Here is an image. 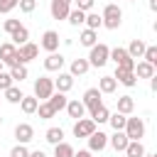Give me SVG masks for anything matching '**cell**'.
<instances>
[{
    "label": "cell",
    "mask_w": 157,
    "mask_h": 157,
    "mask_svg": "<svg viewBox=\"0 0 157 157\" xmlns=\"http://www.w3.org/2000/svg\"><path fill=\"white\" fill-rule=\"evenodd\" d=\"M101 20H103V27L105 29H118L123 25V10L115 5V2H108L101 12Z\"/></svg>",
    "instance_id": "1"
},
{
    "label": "cell",
    "mask_w": 157,
    "mask_h": 157,
    "mask_svg": "<svg viewBox=\"0 0 157 157\" xmlns=\"http://www.w3.org/2000/svg\"><path fill=\"white\" fill-rule=\"evenodd\" d=\"M108 54H110V47L108 44H103V42H96L93 47H91V52H88V64L91 66H96V69H101V66H105L110 59H108Z\"/></svg>",
    "instance_id": "2"
},
{
    "label": "cell",
    "mask_w": 157,
    "mask_h": 157,
    "mask_svg": "<svg viewBox=\"0 0 157 157\" xmlns=\"http://www.w3.org/2000/svg\"><path fill=\"white\" fill-rule=\"evenodd\" d=\"M54 93V78H49V76H39L37 81H34V98L37 101H47L49 96Z\"/></svg>",
    "instance_id": "3"
},
{
    "label": "cell",
    "mask_w": 157,
    "mask_h": 157,
    "mask_svg": "<svg viewBox=\"0 0 157 157\" xmlns=\"http://www.w3.org/2000/svg\"><path fill=\"white\" fill-rule=\"evenodd\" d=\"M123 132L128 135V140H142L145 137V120L142 118H128Z\"/></svg>",
    "instance_id": "4"
},
{
    "label": "cell",
    "mask_w": 157,
    "mask_h": 157,
    "mask_svg": "<svg viewBox=\"0 0 157 157\" xmlns=\"http://www.w3.org/2000/svg\"><path fill=\"white\" fill-rule=\"evenodd\" d=\"M0 61H2L5 66H17V64H22V61H20V54H17V47H15L12 42H2V44H0Z\"/></svg>",
    "instance_id": "5"
},
{
    "label": "cell",
    "mask_w": 157,
    "mask_h": 157,
    "mask_svg": "<svg viewBox=\"0 0 157 157\" xmlns=\"http://www.w3.org/2000/svg\"><path fill=\"white\" fill-rule=\"evenodd\" d=\"M108 59H113V61H115V66H123V69H135V59L128 54V49H125V47H115V49H110Z\"/></svg>",
    "instance_id": "6"
},
{
    "label": "cell",
    "mask_w": 157,
    "mask_h": 157,
    "mask_svg": "<svg viewBox=\"0 0 157 157\" xmlns=\"http://www.w3.org/2000/svg\"><path fill=\"white\" fill-rule=\"evenodd\" d=\"M59 42H61L59 32H56V29H47V32L42 34V39H39V47L49 54V52H59Z\"/></svg>",
    "instance_id": "7"
},
{
    "label": "cell",
    "mask_w": 157,
    "mask_h": 157,
    "mask_svg": "<svg viewBox=\"0 0 157 157\" xmlns=\"http://www.w3.org/2000/svg\"><path fill=\"white\" fill-rule=\"evenodd\" d=\"M86 140H88V150H91V152H103V150L108 147V135H105L103 130H93Z\"/></svg>",
    "instance_id": "8"
},
{
    "label": "cell",
    "mask_w": 157,
    "mask_h": 157,
    "mask_svg": "<svg viewBox=\"0 0 157 157\" xmlns=\"http://www.w3.org/2000/svg\"><path fill=\"white\" fill-rule=\"evenodd\" d=\"M113 78H115L118 83L128 86V88L137 86V76H135V71H132V69H123V66H115V74H113Z\"/></svg>",
    "instance_id": "9"
},
{
    "label": "cell",
    "mask_w": 157,
    "mask_h": 157,
    "mask_svg": "<svg viewBox=\"0 0 157 157\" xmlns=\"http://www.w3.org/2000/svg\"><path fill=\"white\" fill-rule=\"evenodd\" d=\"M69 10H71V0H52L49 2V15L54 20H66Z\"/></svg>",
    "instance_id": "10"
},
{
    "label": "cell",
    "mask_w": 157,
    "mask_h": 157,
    "mask_svg": "<svg viewBox=\"0 0 157 157\" xmlns=\"http://www.w3.org/2000/svg\"><path fill=\"white\" fill-rule=\"evenodd\" d=\"M101 96H103V93L98 91V86H96V88H88V91L83 93V98H81L83 108H86V110H93V108L103 105V98H101Z\"/></svg>",
    "instance_id": "11"
},
{
    "label": "cell",
    "mask_w": 157,
    "mask_h": 157,
    "mask_svg": "<svg viewBox=\"0 0 157 157\" xmlns=\"http://www.w3.org/2000/svg\"><path fill=\"white\" fill-rule=\"evenodd\" d=\"M15 140L22 142V145L32 142V140H34V128H32L29 123H17V125H15Z\"/></svg>",
    "instance_id": "12"
},
{
    "label": "cell",
    "mask_w": 157,
    "mask_h": 157,
    "mask_svg": "<svg viewBox=\"0 0 157 157\" xmlns=\"http://www.w3.org/2000/svg\"><path fill=\"white\" fill-rule=\"evenodd\" d=\"M17 54H20V61H22V64H29L32 59H37L39 47H37V44H32V42H25V44H20V47H17Z\"/></svg>",
    "instance_id": "13"
},
{
    "label": "cell",
    "mask_w": 157,
    "mask_h": 157,
    "mask_svg": "<svg viewBox=\"0 0 157 157\" xmlns=\"http://www.w3.org/2000/svg\"><path fill=\"white\" fill-rule=\"evenodd\" d=\"M59 76L54 78V91H61V93H69L74 88V76L69 71H56Z\"/></svg>",
    "instance_id": "14"
},
{
    "label": "cell",
    "mask_w": 157,
    "mask_h": 157,
    "mask_svg": "<svg viewBox=\"0 0 157 157\" xmlns=\"http://www.w3.org/2000/svg\"><path fill=\"white\" fill-rule=\"evenodd\" d=\"M93 130H96V123H93L91 118H78V120L74 123V135H76V137H88Z\"/></svg>",
    "instance_id": "15"
},
{
    "label": "cell",
    "mask_w": 157,
    "mask_h": 157,
    "mask_svg": "<svg viewBox=\"0 0 157 157\" xmlns=\"http://www.w3.org/2000/svg\"><path fill=\"white\" fill-rule=\"evenodd\" d=\"M64 64H66V59H64L59 52H49L47 59H44V69H47V71H61Z\"/></svg>",
    "instance_id": "16"
},
{
    "label": "cell",
    "mask_w": 157,
    "mask_h": 157,
    "mask_svg": "<svg viewBox=\"0 0 157 157\" xmlns=\"http://www.w3.org/2000/svg\"><path fill=\"white\" fill-rule=\"evenodd\" d=\"M108 142H110V147H113L115 152H123L130 140H128V135H125L123 130H113V135H108Z\"/></svg>",
    "instance_id": "17"
},
{
    "label": "cell",
    "mask_w": 157,
    "mask_h": 157,
    "mask_svg": "<svg viewBox=\"0 0 157 157\" xmlns=\"http://www.w3.org/2000/svg\"><path fill=\"white\" fill-rule=\"evenodd\" d=\"M66 113H69V118H74V120H78V118H83V113H86V108H83V103L78 101V98H71V101H66V108H64Z\"/></svg>",
    "instance_id": "18"
},
{
    "label": "cell",
    "mask_w": 157,
    "mask_h": 157,
    "mask_svg": "<svg viewBox=\"0 0 157 157\" xmlns=\"http://www.w3.org/2000/svg\"><path fill=\"white\" fill-rule=\"evenodd\" d=\"M115 110H118V113H123V115H130V113L135 110V101H132V96H118Z\"/></svg>",
    "instance_id": "19"
},
{
    "label": "cell",
    "mask_w": 157,
    "mask_h": 157,
    "mask_svg": "<svg viewBox=\"0 0 157 157\" xmlns=\"http://www.w3.org/2000/svg\"><path fill=\"white\" fill-rule=\"evenodd\" d=\"M91 69V64H88V59H74L71 61V66H69V74L76 78V76H83L86 71Z\"/></svg>",
    "instance_id": "20"
},
{
    "label": "cell",
    "mask_w": 157,
    "mask_h": 157,
    "mask_svg": "<svg viewBox=\"0 0 157 157\" xmlns=\"http://www.w3.org/2000/svg\"><path fill=\"white\" fill-rule=\"evenodd\" d=\"M135 76H137V81L140 78H150V76H155V66L152 64H147V61H135Z\"/></svg>",
    "instance_id": "21"
},
{
    "label": "cell",
    "mask_w": 157,
    "mask_h": 157,
    "mask_svg": "<svg viewBox=\"0 0 157 157\" xmlns=\"http://www.w3.org/2000/svg\"><path fill=\"white\" fill-rule=\"evenodd\" d=\"M96 42H98V32H96V29H88V27H86V29L78 34V44H81V47H88V49H91Z\"/></svg>",
    "instance_id": "22"
},
{
    "label": "cell",
    "mask_w": 157,
    "mask_h": 157,
    "mask_svg": "<svg viewBox=\"0 0 157 157\" xmlns=\"http://www.w3.org/2000/svg\"><path fill=\"white\" fill-rule=\"evenodd\" d=\"M47 101H49V105H52V108L59 113V110H64V108H66V101H69V98H66V93H61V91H54V93H52Z\"/></svg>",
    "instance_id": "23"
},
{
    "label": "cell",
    "mask_w": 157,
    "mask_h": 157,
    "mask_svg": "<svg viewBox=\"0 0 157 157\" xmlns=\"http://www.w3.org/2000/svg\"><path fill=\"white\" fill-rule=\"evenodd\" d=\"M123 152H125L128 157H142V155H145L147 150H145L142 140H130V142H128V147H125Z\"/></svg>",
    "instance_id": "24"
},
{
    "label": "cell",
    "mask_w": 157,
    "mask_h": 157,
    "mask_svg": "<svg viewBox=\"0 0 157 157\" xmlns=\"http://www.w3.org/2000/svg\"><path fill=\"white\" fill-rule=\"evenodd\" d=\"M10 39H12V44L15 47H20V44H25V42H29V29L25 27V25H20L12 34H10Z\"/></svg>",
    "instance_id": "25"
},
{
    "label": "cell",
    "mask_w": 157,
    "mask_h": 157,
    "mask_svg": "<svg viewBox=\"0 0 157 157\" xmlns=\"http://www.w3.org/2000/svg\"><path fill=\"white\" fill-rule=\"evenodd\" d=\"M115 88H118V81L113 76H101L98 78V91L101 93H115Z\"/></svg>",
    "instance_id": "26"
},
{
    "label": "cell",
    "mask_w": 157,
    "mask_h": 157,
    "mask_svg": "<svg viewBox=\"0 0 157 157\" xmlns=\"http://www.w3.org/2000/svg\"><path fill=\"white\" fill-rule=\"evenodd\" d=\"M10 76H12V81H15V83H22V81L29 76V71H27V64H17V66H10Z\"/></svg>",
    "instance_id": "27"
},
{
    "label": "cell",
    "mask_w": 157,
    "mask_h": 157,
    "mask_svg": "<svg viewBox=\"0 0 157 157\" xmlns=\"http://www.w3.org/2000/svg\"><path fill=\"white\" fill-rule=\"evenodd\" d=\"M37 105H39V101H37L34 96H22V101H20V108H22V113H27V115L37 113Z\"/></svg>",
    "instance_id": "28"
},
{
    "label": "cell",
    "mask_w": 157,
    "mask_h": 157,
    "mask_svg": "<svg viewBox=\"0 0 157 157\" xmlns=\"http://www.w3.org/2000/svg\"><path fill=\"white\" fill-rule=\"evenodd\" d=\"M145 47H147V44H145L142 39H132V42L128 44V54H130L132 59H142V52H145Z\"/></svg>",
    "instance_id": "29"
},
{
    "label": "cell",
    "mask_w": 157,
    "mask_h": 157,
    "mask_svg": "<svg viewBox=\"0 0 157 157\" xmlns=\"http://www.w3.org/2000/svg\"><path fill=\"white\" fill-rule=\"evenodd\" d=\"M2 93H5V101H7V103H15V105H17V103L22 101V96H25V93L20 91V86H15V83H12L10 88H5Z\"/></svg>",
    "instance_id": "30"
},
{
    "label": "cell",
    "mask_w": 157,
    "mask_h": 157,
    "mask_svg": "<svg viewBox=\"0 0 157 157\" xmlns=\"http://www.w3.org/2000/svg\"><path fill=\"white\" fill-rule=\"evenodd\" d=\"M37 115H39V120H49V118L56 115V110L49 105V101H39V105H37Z\"/></svg>",
    "instance_id": "31"
},
{
    "label": "cell",
    "mask_w": 157,
    "mask_h": 157,
    "mask_svg": "<svg viewBox=\"0 0 157 157\" xmlns=\"http://www.w3.org/2000/svg\"><path fill=\"white\" fill-rule=\"evenodd\" d=\"M108 115H110V110H108L105 105H98V108H93V110H91V120H93L96 125L108 123Z\"/></svg>",
    "instance_id": "32"
},
{
    "label": "cell",
    "mask_w": 157,
    "mask_h": 157,
    "mask_svg": "<svg viewBox=\"0 0 157 157\" xmlns=\"http://www.w3.org/2000/svg\"><path fill=\"white\" fill-rule=\"evenodd\" d=\"M66 20H69V25H71V27H78V25H83L86 12H83V10H78V7H74V10H69Z\"/></svg>",
    "instance_id": "33"
},
{
    "label": "cell",
    "mask_w": 157,
    "mask_h": 157,
    "mask_svg": "<svg viewBox=\"0 0 157 157\" xmlns=\"http://www.w3.org/2000/svg\"><path fill=\"white\" fill-rule=\"evenodd\" d=\"M83 25H86L88 29H96V32H98V29L103 27V20H101V15H98V12H86Z\"/></svg>",
    "instance_id": "34"
},
{
    "label": "cell",
    "mask_w": 157,
    "mask_h": 157,
    "mask_svg": "<svg viewBox=\"0 0 157 157\" xmlns=\"http://www.w3.org/2000/svg\"><path fill=\"white\" fill-rule=\"evenodd\" d=\"M74 152H76V150H74L69 142H64V140L54 145V157H74Z\"/></svg>",
    "instance_id": "35"
},
{
    "label": "cell",
    "mask_w": 157,
    "mask_h": 157,
    "mask_svg": "<svg viewBox=\"0 0 157 157\" xmlns=\"http://www.w3.org/2000/svg\"><path fill=\"white\" fill-rule=\"evenodd\" d=\"M125 120H128V115H123V113H118V110L108 115V123H110L113 130H123V128H125Z\"/></svg>",
    "instance_id": "36"
},
{
    "label": "cell",
    "mask_w": 157,
    "mask_h": 157,
    "mask_svg": "<svg viewBox=\"0 0 157 157\" xmlns=\"http://www.w3.org/2000/svg\"><path fill=\"white\" fill-rule=\"evenodd\" d=\"M44 140H47L49 145H56V142L64 140V130H61V128H49V130L44 132Z\"/></svg>",
    "instance_id": "37"
},
{
    "label": "cell",
    "mask_w": 157,
    "mask_h": 157,
    "mask_svg": "<svg viewBox=\"0 0 157 157\" xmlns=\"http://www.w3.org/2000/svg\"><path fill=\"white\" fill-rule=\"evenodd\" d=\"M142 61H147V64L157 66V47H155V44L145 47V52H142Z\"/></svg>",
    "instance_id": "38"
},
{
    "label": "cell",
    "mask_w": 157,
    "mask_h": 157,
    "mask_svg": "<svg viewBox=\"0 0 157 157\" xmlns=\"http://www.w3.org/2000/svg\"><path fill=\"white\" fill-rule=\"evenodd\" d=\"M17 7H20L22 12H27V15H29V12H34V10H37V0H17Z\"/></svg>",
    "instance_id": "39"
},
{
    "label": "cell",
    "mask_w": 157,
    "mask_h": 157,
    "mask_svg": "<svg viewBox=\"0 0 157 157\" xmlns=\"http://www.w3.org/2000/svg\"><path fill=\"white\" fill-rule=\"evenodd\" d=\"M10 157H29V150H27V145L17 142V145L10 150Z\"/></svg>",
    "instance_id": "40"
},
{
    "label": "cell",
    "mask_w": 157,
    "mask_h": 157,
    "mask_svg": "<svg viewBox=\"0 0 157 157\" xmlns=\"http://www.w3.org/2000/svg\"><path fill=\"white\" fill-rule=\"evenodd\" d=\"M15 81H12V76H10V71H0V91H5V88H10Z\"/></svg>",
    "instance_id": "41"
},
{
    "label": "cell",
    "mask_w": 157,
    "mask_h": 157,
    "mask_svg": "<svg viewBox=\"0 0 157 157\" xmlns=\"http://www.w3.org/2000/svg\"><path fill=\"white\" fill-rule=\"evenodd\" d=\"M15 7H17V0H0V12H2V15L12 12Z\"/></svg>",
    "instance_id": "42"
},
{
    "label": "cell",
    "mask_w": 157,
    "mask_h": 157,
    "mask_svg": "<svg viewBox=\"0 0 157 157\" xmlns=\"http://www.w3.org/2000/svg\"><path fill=\"white\" fill-rule=\"evenodd\" d=\"M20 25H22L20 20H5V22H2V29H5L7 34H12V32H15V29H17Z\"/></svg>",
    "instance_id": "43"
},
{
    "label": "cell",
    "mask_w": 157,
    "mask_h": 157,
    "mask_svg": "<svg viewBox=\"0 0 157 157\" xmlns=\"http://www.w3.org/2000/svg\"><path fill=\"white\" fill-rule=\"evenodd\" d=\"M93 5H96V0H76V7H78V10H83V12H91V10H93Z\"/></svg>",
    "instance_id": "44"
},
{
    "label": "cell",
    "mask_w": 157,
    "mask_h": 157,
    "mask_svg": "<svg viewBox=\"0 0 157 157\" xmlns=\"http://www.w3.org/2000/svg\"><path fill=\"white\" fill-rule=\"evenodd\" d=\"M74 157H93V152L91 150H78V152H74Z\"/></svg>",
    "instance_id": "45"
},
{
    "label": "cell",
    "mask_w": 157,
    "mask_h": 157,
    "mask_svg": "<svg viewBox=\"0 0 157 157\" xmlns=\"http://www.w3.org/2000/svg\"><path fill=\"white\" fill-rule=\"evenodd\" d=\"M29 157H47V152H42V150H32Z\"/></svg>",
    "instance_id": "46"
},
{
    "label": "cell",
    "mask_w": 157,
    "mask_h": 157,
    "mask_svg": "<svg viewBox=\"0 0 157 157\" xmlns=\"http://www.w3.org/2000/svg\"><path fill=\"white\" fill-rule=\"evenodd\" d=\"M147 7H150L152 12H157V0H147Z\"/></svg>",
    "instance_id": "47"
},
{
    "label": "cell",
    "mask_w": 157,
    "mask_h": 157,
    "mask_svg": "<svg viewBox=\"0 0 157 157\" xmlns=\"http://www.w3.org/2000/svg\"><path fill=\"white\" fill-rule=\"evenodd\" d=\"M142 157H157V155H155V152H145Z\"/></svg>",
    "instance_id": "48"
},
{
    "label": "cell",
    "mask_w": 157,
    "mask_h": 157,
    "mask_svg": "<svg viewBox=\"0 0 157 157\" xmlns=\"http://www.w3.org/2000/svg\"><path fill=\"white\" fill-rule=\"evenodd\" d=\"M2 66H5V64H2V61H0V71H2Z\"/></svg>",
    "instance_id": "49"
},
{
    "label": "cell",
    "mask_w": 157,
    "mask_h": 157,
    "mask_svg": "<svg viewBox=\"0 0 157 157\" xmlns=\"http://www.w3.org/2000/svg\"><path fill=\"white\" fill-rule=\"evenodd\" d=\"M0 128H2V115H0Z\"/></svg>",
    "instance_id": "50"
},
{
    "label": "cell",
    "mask_w": 157,
    "mask_h": 157,
    "mask_svg": "<svg viewBox=\"0 0 157 157\" xmlns=\"http://www.w3.org/2000/svg\"><path fill=\"white\" fill-rule=\"evenodd\" d=\"M128 2H137V0H128Z\"/></svg>",
    "instance_id": "51"
}]
</instances>
